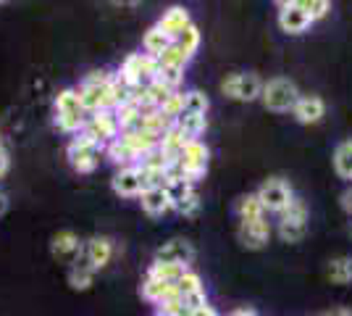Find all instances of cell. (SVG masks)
<instances>
[{"label":"cell","mask_w":352,"mask_h":316,"mask_svg":"<svg viewBox=\"0 0 352 316\" xmlns=\"http://www.w3.org/2000/svg\"><path fill=\"white\" fill-rule=\"evenodd\" d=\"M208 148L200 143V140H190L187 148L179 153L176 164L168 169V180L171 177H182V180L197 182L200 177H206L208 171Z\"/></svg>","instance_id":"cell-1"},{"label":"cell","mask_w":352,"mask_h":316,"mask_svg":"<svg viewBox=\"0 0 352 316\" xmlns=\"http://www.w3.org/2000/svg\"><path fill=\"white\" fill-rule=\"evenodd\" d=\"M79 101L85 111H103V108H113V79L103 72H95L87 76V82L79 90Z\"/></svg>","instance_id":"cell-2"},{"label":"cell","mask_w":352,"mask_h":316,"mask_svg":"<svg viewBox=\"0 0 352 316\" xmlns=\"http://www.w3.org/2000/svg\"><path fill=\"white\" fill-rule=\"evenodd\" d=\"M261 101L268 111H289L294 108V103L300 101V92H297V85L287 76H274L263 85V92H261Z\"/></svg>","instance_id":"cell-3"},{"label":"cell","mask_w":352,"mask_h":316,"mask_svg":"<svg viewBox=\"0 0 352 316\" xmlns=\"http://www.w3.org/2000/svg\"><path fill=\"white\" fill-rule=\"evenodd\" d=\"M121 79L129 87H147L153 79H158V59L153 56H142V53H132L121 66Z\"/></svg>","instance_id":"cell-4"},{"label":"cell","mask_w":352,"mask_h":316,"mask_svg":"<svg viewBox=\"0 0 352 316\" xmlns=\"http://www.w3.org/2000/svg\"><path fill=\"white\" fill-rule=\"evenodd\" d=\"M66 153H69V161H72V166L79 174H92V171L98 169V164H100L103 143L82 135V137H76V140H72V145H69Z\"/></svg>","instance_id":"cell-5"},{"label":"cell","mask_w":352,"mask_h":316,"mask_svg":"<svg viewBox=\"0 0 352 316\" xmlns=\"http://www.w3.org/2000/svg\"><path fill=\"white\" fill-rule=\"evenodd\" d=\"M56 124L63 132H76L85 127V108L79 101V92L60 90L56 98Z\"/></svg>","instance_id":"cell-6"},{"label":"cell","mask_w":352,"mask_h":316,"mask_svg":"<svg viewBox=\"0 0 352 316\" xmlns=\"http://www.w3.org/2000/svg\"><path fill=\"white\" fill-rule=\"evenodd\" d=\"M279 235L284 242H300L308 235V206L292 200V206L279 213Z\"/></svg>","instance_id":"cell-7"},{"label":"cell","mask_w":352,"mask_h":316,"mask_svg":"<svg viewBox=\"0 0 352 316\" xmlns=\"http://www.w3.org/2000/svg\"><path fill=\"white\" fill-rule=\"evenodd\" d=\"M255 196L261 198L263 209L271 211V213H284V211L292 206V200H294L292 187H289L284 180H279V177L263 182V185H261V190H258Z\"/></svg>","instance_id":"cell-8"},{"label":"cell","mask_w":352,"mask_h":316,"mask_svg":"<svg viewBox=\"0 0 352 316\" xmlns=\"http://www.w3.org/2000/svg\"><path fill=\"white\" fill-rule=\"evenodd\" d=\"M221 92L232 101H242V103H250L255 98H261L263 92V82L255 74H232L221 82Z\"/></svg>","instance_id":"cell-9"},{"label":"cell","mask_w":352,"mask_h":316,"mask_svg":"<svg viewBox=\"0 0 352 316\" xmlns=\"http://www.w3.org/2000/svg\"><path fill=\"white\" fill-rule=\"evenodd\" d=\"M85 135L98 140V143H105V140H116L118 135V119L116 111L111 108H103V111H95L92 119L85 124Z\"/></svg>","instance_id":"cell-10"},{"label":"cell","mask_w":352,"mask_h":316,"mask_svg":"<svg viewBox=\"0 0 352 316\" xmlns=\"http://www.w3.org/2000/svg\"><path fill=\"white\" fill-rule=\"evenodd\" d=\"M50 253L58 258L60 264H72L74 266L76 261H82V256H85V245L79 242V238L74 235L72 229H63L50 242Z\"/></svg>","instance_id":"cell-11"},{"label":"cell","mask_w":352,"mask_h":316,"mask_svg":"<svg viewBox=\"0 0 352 316\" xmlns=\"http://www.w3.org/2000/svg\"><path fill=\"white\" fill-rule=\"evenodd\" d=\"M192 258H195V248L187 240H168L155 251V261H161V264L190 266Z\"/></svg>","instance_id":"cell-12"},{"label":"cell","mask_w":352,"mask_h":316,"mask_svg":"<svg viewBox=\"0 0 352 316\" xmlns=\"http://www.w3.org/2000/svg\"><path fill=\"white\" fill-rule=\"evenodd\" d=\"M239 242L250 248V251H261L268 238H271V227L265 219H258V222H239Z\"/></svg>","instance_id":"cell-13"},{"label":"cell","mask_w":352,"mask_h":316,"mask_svg":"<svg viewBox=\"0 0 352 316\" xmlns=\"http://www.w3.org/2000/svg\"><path fill=\"white\" fill-rule=\"evenodd\" d=\"M111 258H113V242H111V238H92L85 245V261L95 271L105 269L111 264Z\"/></svg>","instance_id":"cell-14"},{"label":"cell","mask_w":352,"mask_h":316,"mask_svg":"<svg viewBox=\"0 0 352 316\" xmlns=\"http://www.w3.org/2000/svg\"><path fill=\"white\" fill-rule=\"evenodd\" d=\"M313 24V19H310L300 6H294V3H289V6H281L279 11V27L287 34H300V32H305Z\"/></svg>","instance_id":"cell-15"},{"label":"cell","mask_w":352,"mask_h":316,"mask_svg":"<svg viewBox=\"0 0 352 316\" xmlns=\"http://www.w3.org/2000/svg\"><path fill=\"white\" fill-rule=\"evenodd\" d=\"M294 119L300 124H318L326 114V105L318 95H302L297 103H294Z\"/></svg>","instance_id":"cell-16"},{"label":"cell","mask_w":352,"mask_h":316,"mask_svg":"<svg viewBox=\"0 0 352 316\" xmlns=\"http://www.w3.org/2000/svg\"><path fill=\"white\" fill-rule=\"evenodd\" d=\"M111 187H113V193H116V196H124V198L142 196V182H140V171H137V166H124L116 177H113Z\"/></svg>","instance_id":"cell-17"},{"label":"cell","mask_w":352,"mask_h":316,"mask_svg":"<svg viewBox=\"0 0 352 316\" xmlns=\"http://www.w3.org/2000/svg\"><path fill=\"white\" fill-rule=\"evenodd\" d=\"M140 203H142V211L150 213V216H163L171 211V200H168V193L166 187H153V190H145L140 196Z\"/></svg>","instance_id":"cell-18"},{"label":"cell","mask_w":352,"mask_h":316,"mask_svg":"<svg viewBox=\"0 0 352 316\" xmlns=\"http://www.w3.org/2000/svg\"><path fill=\"white\" fill-rule=\"evenodd\" d=\"M176 285L171 282H161V280H153V277H145V282L140 287V293H142V298L147 303H153V306H161L163 301H168L171 295H174Z\"/></svg>","instance_id":"cell-19"},{"label":"cell","mask_w":352,"mask_h":316,"mask_svg":"<svg viewBox=\"0 0 352 316\" xmlns=\"http://www.w3.org/2000/svg\"><path fill=\"white\" fill-rule=\"evenodd\" d=\"M192 21H190V14L184 11V8H179V6H174V8H168L166 14H163V19L158 21V27H161L166 34H171V37H179L182 32L190 27Z\"/></svg>","instance_id":"cell-20"},{"label":"cell","mask_w":352,"mask_h":316,"mask_svg":"<svg viewBox=\"0 0 352 316\" xmlns=\"http://www.w3.org/2000/svg\"><path fill=\"white\" fill-rule=\"evenodd\" d=\"M121 140H124V143H126V145H129L140 158H145L150 151H155V148H158V143H161V137L150 135V132H124Z\"/></svg>","instance_id":"cell-21"},{"label":"cell","mask_w":352,"mask_h":316,"mask_svg":"<svg viewBox=\"0 0 352 316\" xmlns=\"http://www.w3.org/2000/svg\"><path fill=\"white\" fill-rule=\"evenodd\" d=\"M142 45H145V53L147 56H153V59H158L166 48L174 45V37L171 34H166L161 27H153V30H147L145 40H142Z\"/></svg>","instance_id":"cell-22"},{"label":"cell","mask_w":352,"mask_h":316,"mask_svg":"<svg viewBox=\"0 0 352 316\" xmlns=\"http://www.w3.org/2000/svg\"><path fill=\"white\" fill-rule=\"evenodd\" d=\"M174 124L187 140H197V137L206 132V114H182Z\"/></svg>","instance_id":"cell-23"},{"label":"cell","mask_w":352,"mask_h":316,"mask_svg":"<svg viewBox=\"0 0 352 316\" xmlns=\"http://www.w3.org/2000/svg\"><path fill=\"white\" fill-rule=\"evenodd\" d=\"M236 213H239V222H258L265 219V209L258 196H242L236 203Z\"/></svg>","instance_id":"cell-24"},{"label":"cell","mask_w":352,"mask_h":316,"mask_svg":"<svg viewBox=\"0 0 352 316\" xmlns=\"http://www.w3.org/2000/svg\"><path fill=\"white\" fill-rule=\"evenodd\" d=\"M140 171V182H142V193L153 190V187H166L168 185V169H155V166L137 164Z\"/></svg>","instance_id":"cell-25"},{"label":"cell","mask_w":352,"mask_h":316,"mask_svg":"<svg viewBox=\"0 0 352 316\" xmlns=\"http://www.w3.org/2000/svg\"><path fill=\"white\" fill-rule=\"evenodd\" d=\"M92 282H95V269L89 266L87 261H76L69 269V285L74 290H89Z\"/></svg>","instance_id":"cell-26"},{"label":"cell","mask_w":352,"mask_h":316,"mask_svg":"<svg viewBox=\"0 0 352 316\" xmlns=\"http://www.w3.org/2000/svg\"><path fill=\"white\" fill-rule=\"evenodd\" d=\"M184 271H187V266H179V264H161V261H155V264L150 266V271H147V277L176 285V282L184 277Z\"/></svg>","instance_id":"cell-27"},{"label":"cell","mask_w":352,"mask_h":316,"mask_svg":"<svg viewBox=\"0 0 352 316\" xmlns=\"http://www.w3.org/2000/svg\"><path fill=\"white\" fill-rule=\"evenodd\" d=\"M108 156H111V161H116V164H124V166H134L140 164L142 158L137 156V153L121 140V137H116V140H111V145H108Z\"/></svg>","instance_id":"cell-28"},{"label":"cell","mask_w":352,"mask_h":316,"mask_svg":"<svg viewBox=\"0 0 352 316\" xmlns=\"http://www.w3.org/2000/svg\"><path fill=\"white\" fill-rule=\"evenodd\" d=\"M334 169L342 180H352V140L342 143L334 151Z\"/></svg>","instance_id":"cell-29"},{"label":"cell","mask_w":352,"mask_h":316,"mask_svg":"<svg viewBox=\"0 0 352 316\" xmlns=\"http://www.w3.org/2000/svg\"><path fill=\"white\" fill-rule=\"evenodd\" d=\"M329 277H331V282H337V285L352 282V258L350 256L334 258V261L329 264Z\"/></svg>","instance_id":"cell-30"},{"label":"cell","mask_w":352,"mask_h":316,"mask_svg":"<svg viewBox=\"0 0 352 316\" xmlns=\"http://www.w3.org/2000/svg\"><path fill=\"white\" fill-rule=\"evenodd\" d=\"M166 193H168V200H171V209L176 203H182L187 196H192V182L190 180H182V177H171L168 185H166Z\"/></svg>","instance_id":"cell-31"},{"label":"cell","mask_w":352,"mask_h":316,"mask_svg":"<svg viewBox=\"0 0 352 316\" xmlns=\"http://www.w3.org/2000/svg\"><path fill=\"white\" fill-rule=\"evenodd\" d=\"M187 61H190V53L179 45V43H174L171 48H166L161 56H158V63H161V66H176V69H184Z\"/></svg>","instance_id":"cell-32"},{"label":"cell","mask_w":352,"mask_h":316,"mask_svg":"<svg viewBox=\"0 0 352 316\" xmlns=\"http://www.w3.org/2000/svg\"><path fill=\"white\" fill-rule=\"evenodd\" d=\"M208 98L200 90L184 92V114H206Z\"/></svg>","instance_id":"cell-33"},{"label":"cell","mask_w":352,"mask_h":316,"mask_svg":"<svg viewBox=\"0 0 352 316\" xmlns=\"http://www.w3.org/2000/svg\"><path fill=\"white\" fill-rule=\"evenodd\" d=\"M158 111H161L163 116H168V119L176 121L182 114H184V92H174V95H171V98H168Z\"/></svg>","instance_id":"cell-34"},{"label":"cell","mask_w":352,"mask_h":316,"mask_svg":"<svg viewBox=\"0 0 352 316\" xmlns=\"http://www.w3.org/2000/svg\"><path fill=\"white\" fill-rule=\"evenodd\" d=\"M292 3L300 6L313 21H316V19H323L326 11H329V0H292Z\"/></svg>","instance_id":"cell-35"},{"label":"cell","mask_w":352,"mask_h":316,"mask_svg":"<svg viewBox=\"0 0 352 316\" xmlns=\"http://www.w3.org/2000/svg\"><path fill=\"white\" fill-rule=\"evenodd\" d=\"M158 79H161L163 85H168L171 90H176V87L182 85V79H184V69H176V66H161V63H158Z\"/></svg>","instance_id":"cell-36"},{"label":"cell","mask_w":352,"mask_h":316,"mask_svg":"<svg viewBox=\"0 0 352 316\" xmlns=\"http://www.w3.org/2000/svg\"><path fill=\"white\" fill-rule=\"evenodd\" d=\"M174 43H179V45L184 48V50H187V53H195V50H197V45H200V32H197V27H195V24H190V27H187V30L182 32V34H179V37H176Z\"/></svg>","instance_id":"cell-37"},{"label":"cell","mask_w":352,"mask_h":316,"mask_svg":"<svg viewBox=\"0 0 352 316\" xmlns=\"http://www.w3.org/2000/svg\"><path fill=\"white\" fill-rule=\"evenodd\" d=\"M174 211H176V213H182V216H195V213L200 211V198H197V193L187 196L182 203H176Z\"/></svg>","instance_id":"cell-38"},{"label":"cell","mask_w":352,"mask_h":316,"mask_svg":"<svg viewBox=\"0 0 352 316\" xmlns=\"http://www.w3.org/2000/svg\"><path fill=\"white\" fill-rule=\"evenodd\" d=\"M190 316H219V311H216V308H213V306H200V308H195V311H192Z\"/></svg>","instance_id":"cell-39"},{"label":"cell","mask_w":352,"mask_h":316,"mask_svg":"<svg viewBox=\"0 0 352 316\" xmlns=\"http://www.w3.org/2000/svg\"><path fill=\"white\" fill-rule=\"evenodd\" d=\"M8 166H11V156H8V151L0 148V177L8 171Z\"/></svg>","instance_id":"cell-40"},{"label":"cell","mask_w":352,"mask_h":316,"mask_svg":"<svg viewBox=\"0 0 352 316\" xmlns=\"http://www.w3.org/2000/svg\"><path fill=\"white\" fill-rule=\"evenodd\" d=\"M342 209L347 211L352 216V190H347V193H342Z\"/></svg>","instance_id":"cell-41"},{"label":"cell","mask_w":352,"mask_h":316,"mask_svg":"<svg viewBox=\"0 0 352 316\" xmlns=\"http://www.w3.org/2000/svg\"><path fill=\"white\" fill-rule=\"evenodd\" d=\"M323 316H352L350 308H344V306H339V308H331L329 314H323Z\"/></svg>","instance_id":"cell-42"},{"label":"cell","mask_w":352,"mask_h":316,"mask_svg":"<svg viewBox=\"0 0 352 316\" xmlns=\"http://www.w3.org/2000/svg\"><path fill=\"white\" fill-rule=\"evenodd\" d=\"M226 316H258L252 308H236V311H232V314H226Z\"/></svg>","instance_id":"cell-43"},{"label":"cell","mask_w":352,"mask_h":316,"mask_svg":"<svg viewBox=\"0 0 352 316\" xmlns=\"http://www.w3.org/2000/svg\"><path fill=\"white\" fill-rule=\"evenodd\" d=\"M6 211H8V196H6L3 190H0V216H3Z\"/></svg>","instance_id":"cell-44"},{"label":"cell","mask_w":352,"mask_h":316,"mask_svg":"<svg viewBox=\"0 0 352 316\" xmlns=\"http://www.w3.org/2000/svg\"><path fill=\"white\" fill-rule=\"evenodd\" d=\"M276 3H279V6H289V3H292V0H276Z\"/></svg>","instance_id":"cell-45"},{"label":"cell","mask_w":352,"mask_h":316,"mask_svg":"<svg viewBox=\"0 0 352 316\" xmlns=\"http://www.w3.org/2000/svg\"><path fill=\"white\" fill-rule=\"evenodd\" d=\"M347 232H350V238H352V222H350V229H347Z\"/></svg>","instance_id":"cell-46"},{"label":"cell","mask_w":352,"mask_h":316,"mask_svg":"<svg viewBox=\"0 0 352 316\" xmlns=\"http://www.w3.org/2000/svg\"><path fill=\"white\" fill-rule=\"evenodd\" d=\"M124 3H134V0H124Z\"/></svg>","instance_id":"cell-47"},{"label":"cell","mask_w":352,"mask_h":316,"mask_svg":"<svg viewBox=\"0 0 352 316\" xmlns=\"http://www.w3.org/2000/svg\"><path fill=\"white\" fill-rule=\"evenodd\" d=\"M158 316H163V314H158Z\"/></svg>","instance_id":"cell-48"},{"label":"cell","mask_w":352,"mask_h":316,"mask_svg":"<svg viewBox=\"0 0 352 316\" xmlns=\"http://www.w3.org/2000/svg\"><path fill=\"white\" fill-rule=\"evenodd\" d=\"M0 3H3V0H0Z\"/></svg>","instance_id":"cell-49"}]
</instances>
